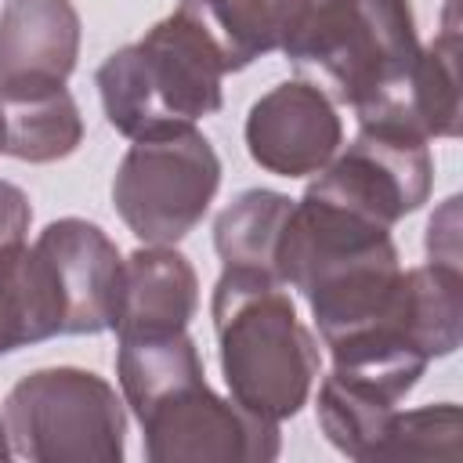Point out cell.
Instances as JSON below:
<instances>
[{
	"label": "cell",
	"instance_id": "6da1fadb",
	"mask_svg": "<svg viewBox=\"0 0 463 463\" xmlns=\"http://www.w3.org/2000/svg\"><path fill=\"white\" fill-rule=\"evenodd\" d=\"M224 51L195 0H181L137 43L112 51L94 72L105 119L130 141L195 127L221 112Z\"/></svg>",
	"mask_w": 463,
	"mask_h": 463
},
{
	"label": "cell",
	"instance_id": "7a4b0ae2",
	"mask_svg": "<svg viewBox=\"0 0 463 463\" xmlns=\"http://www.w3.org/2000/svg\"><path fill=\"white\" fill-rule=\"evenodd\" d=\"M210 315L228 398L275 423L297 416L318 380V344L297 318L286 286L221 268Z\"/></svg>",
	"mask_w": 463,
	"mask_h": 463
},
{
	"label": "cell",
	"instance_id": "3957f363",
	"mask_svg": "<svg viewBox=\"0 0 463 463\" xmlns=\"http://www.w3.org/2000/svg\"><path fill=\"white\" fill-rule=\"evenodd\" d=\"M282 54L362 119L402 87L420 36L409 0H307Z\"/></svg>",
	"mask_w": 463,
	"mask_h": 463
},
{
	"label": "cell",
	"instance_id": "277c9868",
	"mask_svg": "<svg viewBox=\"0 0 463 463\" xmlns=\"http://www.w3.org/2000/svg\"><path fill=\"white\" fill-rule=\"evenodd\" d=\"M11 456L33 463H119L127 412L116 387L80 365L25 373L4 398Z\"/></svg>",
	"mask_w": 463,
	"mask_h": 463
},
{
	"label": "cell",
	"instance_id": "5b68a950",
	"mask_svg": "<svg viewBox=\"0 0 463 463\" xmlns=\"http://www.w3.org/2000/svg\"><path fill=\"white\" fill-rule=\"evenodd\" d=\"M221 188V159L206 134L181 127L137 137L116 166L112 203L123 224L152 246L181 242Z\"/></svg>",
	"mask_w": 463,
	"mask_h": 463
},
{
	"label": "cell",
	"instance_id": "8992f818",
	"mask_svg": "<svg viewBox=\"0 0 463 463\" xmlns=\"http://www.w3.org/2000/svg\"><path fill=\"white\" fill-rule=\"evenodd\" d=\"M137 423L152 463H271L282 449L275 420L221 398L206 380L166 394Z\"/></svg>",
	"mask_w": 463,
	"mask_h": 463
},
{
	"label": "cell",
	"instance_id": "52a82bcc",
	"mask_svg": "<svg viewBox=\"0 0 463 463\" xmlns=\"http://www.w3.org/2000/svg\"><path fill=\"white\" fill-rule=\"evenodd\" d=\"M430 184L434 159L423 137L394 127H358L354 141L307 188L380 228H394L430 199Z\"/></svg>",
	"mask_w": 463,
	"mask_h": 463
},
{
	"label": "cell",
	"instance_id": "ba28073f",
	"mask_svg": "<svg viewBox=\"0 0 463 463\" xmlns=\"http://www.w3.org/2000/svg\"><path fill=\"white\" fill-rule=\"evenodd\" d=\"M33 246L51 275L61 336H94L112 329L123 286V257L116 242L94 221L58 217L36 235Z\"/></svg>",
	"mask_w": 463,
	"mask_h": 463
},
{
	"label": "cell",
	"instance_id": "9c48e42d",
	"mask_svg": "<svg viewBox=\"0 0 463 463\" xmlns=\"http://www.w3.org/2000/svg\"><path fill=\"white\" fill-rule=\"evenodd\" d=\"M246 152L279 177L318 174L344 145L336 101L307 80H286L260 94L246 116Z\"/></svg>",
	"mask_w": 463,
	"mask_h": 463
},
{
	"label": "cell",
	"instance_id": "30bf717a",
	"mask_svg": "<svg viewBox=\"0 0 463 463\" xmlns=\"http://www.w3.org/2000/svg\"><path fill=\"white\" fill-rule=\"evenodd\" d=\"M80 36L72 0H7L0 11V98L65 87Z\"/></svg>",
	"mask_w": 463,
	"mask_h": 463
},
{
	"label": "cell",
	"instance_id": "8fae6325",
	"mask_svg": "<svg viewBox=\"0 0 463 463\" xmlns=\"http://www.w3.org/2000/svg\"><path fill=\"white\" fill-rule=\"evenodd\" d=\"M358 127H394L409 130L423 141L430 137H456L459 134V18L456 0L445 4L441 33L430 47H420L402 87Z\"/></svg>",
	"mask_w": 463,
	"mask_h": 463
},
{
	"label": "cell",
	"instance_id": "7c38bea8",
	"mask_svg": "<svg viewBox=\"0 0 463 463\" xmlns=\"http://www.w3.org/2000/svg\"><path fill=\"white\" fill-rule=\"evenodd\" d=\"M199 311V279L192 260L174 246H137L123 257V286L116 304V340L181 333Z\"/></svg>",
	"mask_w": 463,
	"mask_h": 463
},
{
	"label": "cell",
	"instance_id": "4fadbf2b",
	"mask_svg": "<svg viewBox=\"0 0 463 463\" xmlns=\"http://www.w3.org/2000/svg\"><path fill=\"white\" fill-rule=\"evenodd\" d=\"M289 195L271 188H246L239 192L213 221V250L221 257L224 271H253L279 279V253L282 235L293 213Z\"/></svg>",
	"mask_w": 463,
	"mask_h": 463
},
{
	"label": "cell",
	"instance_id": "5bb4252c",
	"mask_svg": "<svg viewBox=\"0 0 463 463\" xmlns=\"http://www.w3.org/2000/svg\"><path fill=\"white\" fill-rule=\"evenodd\" d=\"M116 376H119L123 402L134 409V416L148 412L166 394L206 380L199 347L188 336V329L152 333V336H119Z\"/></svg>",
	"mask_w": 463,
	"mask_h": 463
},
{
	"label": "cell",
	"instance_id": "9a60e30c",
	"mask_svg": "<svg viewBox=\"0 0 463 463\" xmlns=\"http://www.w3.org/2000/svg\"><path fill=\"white\" fill-rule=\"evenodd\" d=\"M61 336V311L36 246L0 250V354Z\"/></svg>",
	"mask_w": 463,
	"mask_h": 463
},
{
	"label": "cell",
	"instance_id": "2e32d148",
	"mask_svg": "<svg viewBox=\"0 0 463 463\" xmlns=\"http://www.w3.org/2000/svg\"><path fill=\"white\" fill-rule=\"evenodd\" d=\"M4 152L22 163H58L83 141V116L69 87L0 98Z\"/></svg>",
	"mask_w": 463,
	"mask_h": 463
},
{
	"label": "cell",
	"instance_id": "e0dca14e",
	"mask_svg": "<svg viewBox=\"0 0 463 463\" xmlns=\"http://www.w3.org/2000/svg\"><path fill=\"white\" fill-rule=\"evenodd\" d=\"M315 409H318V427L336 452H344L347 459H358V463H373L376 449L387 434V423L398 412V402H391L376 387L333 369L318 383Z\"/></svg>",
	"mask_w": 463,
	"mask_h": 463
},
{
	"label": "cell",
	"instance_id": "ac0fdd59",
	"mask_svg": "<svg viewBox=\"0 0 463 463\" xmlns=\"http://www.w3.org/2000/svg\"><path fill=\"white\" fill-rule=\"evenodd\" d=\"M199 7L224 51L228 72H239L289 43L307 11V0H213Z\"/></svg>",
	"mask_w": 463,
	"mask_h": 463
},
{
	"label": "cell",
	"instance_id": "d6986e66",
	"mask_svg": "<svg viewBox=\"0 0 463 463\" xmlns=\"http://www.w3.org/2000/svg\"><path fill=\"white\" fill-rule=\"evenodd\" d=\"M463 412L456 402H438L409 412H394L373 463L387 459H459Z\"/></svg>",
	"mask_w": 463,
	"mask_h": 463
},
{
	"label": "cell",
	"instance_id": "ffe728a7",
	"mask_svg": "<svg viewBox=\"0 0 463 463\" xmlns=\"http://www.w3.org/2000/svg\"><path fill=\"white\" fill-rule=\"evenodd\" d=\"M427 257L459 268V195L445 199L427 224Z\"/></svg>",
	"mask_w": 463,
	"mask_h": 463
},
{
	"label": "cell",
	"instance_id": "44dd1931",
	"mask_svg": "<svg viewBox=\"0 0 463 463\" xmlns=\"http://www.w3.org/2000/svg\"><path fill=\"white\" fill-rule=\"evenodd\" d=\"M29 224H33L29 195L18 184H11V181L0 177V250L25 246Z\"/></svg>",
	"mask_w": 463,
	"mask_h": 463
},
{
	"label": "cell",
	"instance_id": "7402d4cb",
	"mask_svg": "<svg viewBox=\"0 0 463 463\" xmlns=\"http://www.w3.org/2000/svg\"><path fill=\"white\" fill-rule=\"evenodd\" d=\"M11 456V441H7V430H4V416H0V459Z\"/></svg>",
	"mask_w": 463,
	"mask_h": 463
},
{
	"label": "cell",
	"instance_id": "603a6c76",
	"mask_svg": "<svg viewBox=\"0 0 463 463\" xmlns=\"http://www.w3.org/2000/svg\"><path fill=\"white\" fill-rule=\"evenodd\" d=\"M0 152H4V109H0Z\"/></svg>",
	"mask_w": 463,
	"mask_h": 463
},
{
	"label": "cell",
	"instance_id": "cb8c5ba5",
	"mask_svg": "<svg viewBox=\"0 0 463 463\" xmlns=\"http://www.w3.org/2000/svg\"><path fill=\"white\" fill-rule=\"evenodd\" d=\"M199 4H213V0H199Z\"/></svg>",
	"mask_w": 463,
	"mask_h": 463
}]
</instances>
